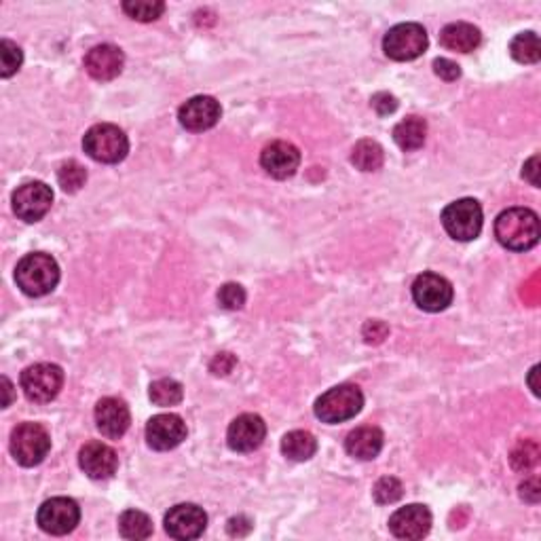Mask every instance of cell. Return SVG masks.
<instances>
[{
    "instance_id": "6da1fadb",
    "label": "cell",
    "mask_w": 541,
    "mask_h": 541,
    "mask_svg": "<svg viewBox=\"0 0 541 541\" xmlns=\"http://www.w3.org/2000/svg\"><path fill=\"white\" fill-rule=\"evenodd\" d=\"M495 237L508 250H531L539 241V216L528 208L505 210L495 220Z\"/></svg>"
},
{
    "instance_id": "7a4b0ae2",
    "label": "cell",
    "mask_w": 541,
    "mask_h": 541,
    "mask_svg": "<svg viewBox=\"0 0 541 541\" xmlns=\"http://www.w3.org/2000/svg\"><path fill=\"white\" fill-rule=\"evenodd\" d=\"M15 281L17 288L28 296H45L56 290L57 281H60V267L53 256L34 252L17 262Z\"/></svg>"
},
{
    "instance_id": "3957f363",
    "label": "cell",
    "mask_w": 541,
    "mask_h": 541,
    "mask_svg": "<svg viewBox=\"0 0 541 541\" xmlns=\"http://www.w3.org/2000/svg\"><path fill=\"white\" fill-rule=\"evenodd\" d=\"M83 149L93 161L113 166V163H119L127 157L129 140L125 132L113 123H99L85 133Z\"/></svg>"
},
{
    "instance_id": "277c9868",
    "label": "cell",
    "mask_w": 541,
    "mask_h": 541,
    "mask_svg": "<svg viewBox=\"0 0 541 541\" xmlns=\"http://www.w3.org/2000/svg\"><path fill=\"white\" fill-rule=\"evenodd\" d=\"M364 406L360 387L345 383L322 393L315 402V416L323 423H343L354 419Z\"/></svg>"
},
{
    "instance_id": "5b68a950",
    "label": "cell",
    "mask_w": 541,
    "mask_h": 541,
    "mask_svg": "<svg viewBox=\"0 0 541 541\" xmlns=\"http://www.w3.org/2000/svg\"><path fill=\"white\" fill-rule=\"evenodd\" d=\"M9 449L20 466L34 468L43 463V459L49 455L51 436L39 423H21L11 434Z\"/></svg>"
},
{
    "instance_id": "8992f818",
    "label": "cell",
    "mask_w": 541,
    "mask_h": 541,
    "mask_svg": "<svg viewBox=\"0 0 541 541\" xmlns=\"http://www.w3.org/2000/svg\"><path fill=\"white\" fill-rule=\"evenodd\" d=\"M442 227L452 239L474 241L482 231V208L476 199H457L442 211Z\"/></svg>"
},
{
    "instance_id": "52a82bcc",
    "label": "cell",
    "mask_w": 541,
    "mask_h": 541,
    "mask_svg": "<svg viewBox=\"0 0 541 541\" xmlns=\"http://www.w3.org/2000/svg\"><path fill=\"white\" fill-rule=\"evenodd\" d=\"M427 32L419 23H398L383 39V51L396 62H410L427 49Z\"/></svg>"
},
{
    "instance_id": "ba28073f",
    "label": "cell",
    "mask_w": 541,
    "mask_h": 541,
    "mask_svg": "<svg viewBox=\"0 0 541 541\" xmlns=\"http://www.w3.org/2000/svg\"><path fill=\"white\" fill-rule=\"evenodd\" d=\"M64 385V370L56 364H34L21 373V390L30 402L47 404L57 398Z\"/></svg>"
},
{
    "instance_id": "9c48e42d",
    "label": "cell",
    "mask_w": 541,
    "mask_h": 541,
    "mask_svg": "<svg viewBox=\"0 0 541 541\" xmlns=\"http://www.w3.org/2000/svg\"><path fill=\"white\" fill-rule=\"evenodd\" d=\"M39 527L49 535L73 533L81 520V508L70 497H53L39 508Z\"/></svg>"
},
{
    "instance_id": "30bf717a",
    "label": "cell",
    "mask_w": 541,
    "mask_h": 541,
    "mask_svg": "<svg viewBox=\"0 0 541 541\" xmlns=\"http://www.w3.org/2000/svg\"><path fill=\"white\" fill-rule=\"evenodd\" d=\"M11 202H13L17 219L23 222H39L51 210L53 191L45 182H26V185L17 186Z\"/></svg>"
},
{
    "instance_id": "8fae6325",
    "label": "cell",
    "mask_w": 541,
    "mask_h": 541,
    "mask_svg": "<svg viewBox=\"0 0 541 541\" xmlns=\"http://www.w3.org/2000/svg\"><path fill=\"white\" fill-rule=\"evenodd\" d=\"M452 284L438 273H423L413 284V298L423 311L438 313L452 303Z\"/></svg>"
},
{
    "instance_id": "7c38bea8",
    "label": "cell",
    "mask_w": 541,
    "mask_h": 541,
    "mask_svg": "<svg viewBox=\"0 0 541 541\" xmlns=\"http://www.w3.org/2000/svg\"><path fill=\"white\" fill-rule=\"evenodd\" d=\"M208 527V514L195 503L174 505L166 514V531L174 539H197Z\"/></svg>"
},
{
    "instance_id": "4fadbf2b",
    "label": "cell",
    "mask_w": 541,
    "mask_h": 541,
    "mask_svg": "<svg viewBox=\"0 0 541 541\" xmlns=\"http://www.w3.org/2000/svg\"><path fill=\"white\" fill-rule=\"evenodd\" d=\"M186 440V423L174 413L152 416L146 425V442L155 451H172Z\"/></svg>"
},
{
    "instance_id": "5bb4252c",
    "label": "cell",
    "mask_w": 541,
    "mask_h": 541,
    "mask_svg": "<svg viewBox=\"0 0 541 541\" xmlns=\"http://www.w3.org/2000/svg\"><path fill=\"white\" fill-rule=\"evenodd\" d=\"M222 108L211 96H195L180 106L178 121L188 132H205L220 121Z\"/></svg>"
},
{
    "instance_id": "9a60e30c",
    "label": "cell",
    "mask_w": 541,
    "mask_h": 541,
    "mask_svg": "<svg viewBox=\"0 0 541 541\" xmlns=\"http://www.w3.org/2000/svg\"><path fill=\"white\" fill-rule=\"evenodd\" d=\"M432 528V511L421 503H410L393 511L390 531L399 539H423Z\"/></svg>"
},
{
    "instance_id": "2e32d148",
    "label": "cell",
    "mask_w": 541,
    "mask_h": 541,
    "mask_svg": "<svg viewBox=\"0 0 541 541\" xmlns=\"http://www.w3.org/2000/svg\"><path fill=\"white\" fill-rule=\"evenodd\" d=\"M267 438V425L258 415H239L227 432V442L235 452H252Z\"/></svg>"
},
{
    "instance_id": "e0dca14e",
    "label": "cell",
    "mask_w": 541,
    "mask_h": 541,
    "mask_svg": "<svg viewBox=\"0 0 541 541\" xmlns=\"http://www.w3.org/2000/svg\"><path fill=\"white\" fill-rule=\"evenodd\" d=\"M261 166L264 172L278 180H286L290 176L296 174L298 166H301V152L290 142L278 140L264 146L261 155Z\"/></svg>"
},
{
    "instance_id": "ac0fdd59",
    "label": "cell",
    "mask_w": 541,
    "mask_h": 541,
    "mask_svg": "<svg viewBox=\"0 0 541 541\" xmlns=\"http://www.w3.org/2000/svg\"><path fill=\"white\" fill-rule=\"evenodd\" d=\"M79 466L93 480L110 478L119 468V457L113 446L104 442H87L79 452Z\"/></svg>"
},
{
    "instance_id": "d6986e66",
    "label": "cell",
    "mask_w": 541,
    "mask_h": 541,
    "mask_svg": "<svg viewBox=\"0 0 541 541\" xmlns=\"http://www.w3.org/2000/svg\"><path fill=\"white\" fill-rule=\"evenodd\" d=\"M125 56L115 45H98L85 56V70L96 81H113L123 73Z\"/></svg>"
},
{
    "instance_id": "ffe728a7",
    "label": "cell",
    "mask_w": 541,
    "mask_h": 541,
    "mask_svg": "<svg viewBox=\"0 0 541 541\" xmlns=\"http://www.w3.org/2000/svg\"><path fill=\"white\" fill-rule=\"evenodd\" d=\"M132 415L119 398H102L96 406V425L106 438H121L129 429Z\"/></svg>"
},
{
    "instance_id": "44dd1931",
    "label": "cell",
    "mask_w": 541,
    "mask_h": 541,
    "mask_svg": "<svg viewBox=\"0 0 541 541\" xmlns=\"http://www.w3.org/2000/svg\"><path fill=\"white\" fill-rule=\"evenodd\" d=\"M383 442L385 436L379 427L364 425L354 429V432L347 436L345 449L351 457L360 459V461H370V459H374L383 451Z\"/></svg>"
},
{
    "instance_id": "7402d4cb",
    "label": "cell",
    "mask_w": 541,
    "mask_h": 541,
    "mask_svg": "<svg viewBox=\"0 0 541 541\" xmlns=\"http://www.w3.org/2000/svg\"><path fill=\"white\" fill-rule=\"evenodd\" d=\"M480 40H482V34L478 28L466 21L449 23V26L440 32V43H442V47L459 53L474 51L476 47L480 45Z\"/></svg>"
},
{
    "instance_id": "603a6c76",
    "label": "cell",
    "mask_w": 541,
    "mask_h": 541,
    "mask_svg": "<svg viewBox=\"0 0 541 541\" xmlns=\"http://www.w3.org/2000/svg\"><path fill=\"white\" fill-rule=\"evenodd\" d=\"M425 135H427V123L421 119V116H406L404 121H399L396 127H393V140L399 149L410 152L421 149L425 144Z\"/></svg>"
},
{
    "instance_id": "cb8c5ba5",
    "label": "cell",
    "mask_w": 541,
    "mask_h": 541,
    "mask_svg": "<svg viewBox=\"0 0 541 541\" xmlns=\"http://www.w3.org/2000/svg\"><path fill=\"white\" fill-rule=\"evenodd\" d=\"M281 452L290 461H309L317 452V440L313 438V434L296 429V432L286 434L284 440H281Z\"/></svg>"
},
{
    "instance_id": "d4e9b609",
    "label": "cell",
    "mask_w": 541,
    "mask_h": 541,
    "mask_svg": "<svg viewBox=\"0 0 541 541\" xmlns=\"http://www.w3.org/2000/svg\"><path fill=\"white\" fill-rule=\"evenodd\" d=\"M385 161V152L374 140H360L351 152V163L362 172H376Z\"/></svg>"
},
{
    "instance_id": "484cf974",
    "label": "cell",
    "mask_w": 541,
    "mask_h": 541,
    "mask_svg": "<svg viewBox=\"0 0 541 541\" xmlns=\"http://www.w3.org/2000/svg\"><path fill=\"white\" fill-rule=\"evenodd\" d=\"M119 533L125 539H149L152 535V520L144 511L127 510L123 511L119 519Z\"/></svg>"
},
{
    "instance_id": "4316f807",
    "label": "cell",
    "mask_w": 541,
    "mask_h": 541,
    "mask_svg": "<svg viewBox=\"0 0 541 541\" xmlns=\"http://www.w3.org/2000/svg\"><path fill=\"white\" fill-rule=\"evenodd\" d=\"M510 53L520 64H537L541 60V45L535 32H522L510 43Z\"/></svg>"
},
{
    "instance_id": "83f0119b",
    "label": "cell",
    "mask_w": 541,
    "mask_h": 541,
    "mask_svg": "<svg viewBox=\"0 0 541 541\" xmlns=\"http://www.w3.org/2000/svg\"><path fill=\"white\" fill-rule=\"evenodd\" d=\"M185 398V390L176 379H159L150 385V399L157 406H176Z\"/></svg>"
},
{
    "instance_id": "f1b7e54d",
    "label": "cell",
    "mask_w": 541,
    "mask_h": 541,
    "mask_svg": "<svg viewBox=\"0 0 541 541\" xmlns=\"http://www.w3.org/2000/svg\"><path fill=\"white\" fill-rule=\"evenodd\" d=\"M57 182L64 193H79L87 182V172L79 161H66L57 169Z\"/></svg>"
},
{
    "instance_id": "f546056e",
    "label": "cell",
    "mask_w": 541,
    "mask_h": 541,
    "mask_svg": "<svg viewBox=\"0 0 541 541\" xmlns=\"http://www.w3.org/2000/svg\"><path fill=\"white\" fill-rule=\"evenodd\" d=\"M123 11L138 21H155L166 11V4L159 0H135V3H123Z\"/></svg>"
},
{
    "instance_id": "4dcf8cb0",
    "label": "cell",
    "mask_w": 541,
    "mask_h": 541,
    "mask_svg": "<svg viewBox=\"0 0 541 541\" xmlns=\"http://www.w3.org/2000/svg\"><path fill=\"white\" fill-rule=\"evenodd\" d=\"M510 461H511V468L519 469V472H527V469L537 466L539 461L537 442H533V440H522V442L511 451Z\"/></svg>"
},
{
    "instance_id": "1f68e13d",
    "label": "cell",
    "mask_w": 541,
    "mask_h": 541,
    "mask_svg": "<svg viewBox=\"0 0 541 541\" xmlns=\"http://www.w3.org/2000/svg\"><path fill=\"white\" fill-rule=\"evenodd\" d=\"M21 60L23 53L20 47H17L13 40L4 39L3 43H0V76H3V79L13 76L17 70H20Z\"/></svg>"
},
{
    "instance_id": "d6a6232c",
    "label": "cell",
    "mask_w": 541,
    "mask_h": 541,
    "mask_svg": "<svg viewBox=\"0 0 541 541\" xmlns=\"http://www.w3.org/2000/svg\"><path fill=\"white\" fill-rule=\"evenodd\" d=\"M373 495L376 499V503H383V505L396 503L398 499L404 495L402 482H399L398 478H393V476H385V478H381L374 485Z\"/></svg>"
},
{
    "instance_id": "836d02e7",
    "label": "cell",
    "mask_w": 541,
    "mask_h": 541,
    "mask_svg": "<svg viewBox=\"0 0 541 541\" xmlns=\"http://www.w3.org/2000/svg\"><path fill=\"white\" fill-rule=\"evenodd\" d=\"M219 303L228 311H237L245 305V290L239 284H225L219 290Z\"/></svg>"
},
{
    "instance_id": "e575fe53",
    "label": "cell",
    "mask_w": 541,
    "mask_h": 541,
    "mask_svg": "<svg viewBox=\"0 0 541 541\" xmlns=\"http://www.w3.org/2000/svg\"><path fill=\"white\" fill-rule=\"evenodd\" d=\"M370 104H373V108H374L376 113H379L381 116H387V115L396 113V108H398V99L393 98L391 93H385V91L374 93L373 99H370Z\"/></svg>"
},
{
    "instance_id": "d590c367",
    "label": "cell",
    "mask_w": 541,
    "mask_h": 541,
    "mask_svg": "<svg viewBox=\"0 0 541 541\" xmlns=\"http://www.w3.org/2000/svg\"><path fill=\"white\" fill-rule=\"evenodd\" d=\"M434 73L444 81H457L459 76H461V68H459V64H455L452 60L438 57V60H434Z\"/></svg>"
},
{
    "instance_id": "8d00e7d4",
    "label": "cell",
    "mask_w": 541,
    "mask_h": 541,
    "mask_svg": "<svg viewBox=\"0 0 541 541\" xmlns=\"http://www.w3.org/2000/svg\"><path fill=\"white\" fill-rule=\"evenodd\" d=\"M387 332H390V328L381 320H373L364 326V339H366V343H381V340L387 337Z\"/></svg>"
},
{
    "instance_id": "74e56055",
    "label": "cell",
    "mask_w": 541,
    "mask_h": 541,
    "mask_svg": "<svg viewBox=\"0 0 541 541\" xmlns=\"http://www.w3.org/2000/svg\"><path fill=\"white\" fill-rule=\"evenodd\" d=\"M227 531L233 537H244V535L252 531V520L245 519V516H235V519L227 522Z\"/></svg>"
},
{
    "instance_id": "f35d334b",
    "label": "cell",
    "mask_w": 541,
    "mask_h": 541,
    "mask_svg": "<svg viewBox=\"0 0 541 541\" xmlns=\"http://www.w3.org/2000/svg\"><path fill=\"white\" fill-rule=\"evenodd\" d=\"M235 366V357L231 354H219L214 357V362L210 364V370L214 374H228Z\"/></svg>"
},
{
    "instance_id": "ab89813d",
    "label": "cell",
    "mask_w": 541,
    "mask_h": 541,
    "mask_svg": "<svg viewBox=\"0 0 541 541\" xmlns=\"http://www.w3.org/2000/svg\"><path fill=\"white\" fill-rule=\"evenodd\" d=\"M520 497L525 499V502H528V503H537L539 497H541L539 480L537 478H531V480L522 482V485H520Z\"/></svg>"
},
{
    "instance_id": "60d3db41",
    "label": "cell",
    "mask_w": 541,
    "mask_h": 541,
    "mask_svg": "<svg viewBox=\"0 0 541 541\" xmlns=\"http://www.w3.org/2000/svg\"><path fill=\"white\" fill-rule=\"evenodd\" d=\"M522 176L531 182L533 186H539V157L535 155L528 159V161L525 163V169H522Z\"/></svg>"
},
{
    "instance_id": "b9f144b4",
    "label": "cell",
    "mask_w": 541,
    "mask_h": 541,
    "mask_svg": "<svg viewBox=\"0 0 541 541\" xmlns=\"http://www.w3.org/2000/svg\"><path fill=\"white\" fill-rule=\"evenodd\" d=\"M3 387H4V402H3V408H7V406L11 404V399H13V385H11V381L7 379V376H3Z\"/></svg>"
},
{
    "instance_id": "7bdbcfd3",
    "label": "cell",
    "mask_w": 541,
    "mask_h": 541,
    "mask_svg": "<svg viewBox=\"0 0 541 541\" xmlns=\"http://www.w3.org/2000/svg\"><path fill=\"white\" fill-rule=\"evenodd\" d=\"M537 373H539V366H533L531 374H528V385H531V390L535 396H539V385H537Z\"/></svg>"
}]
</instances>
